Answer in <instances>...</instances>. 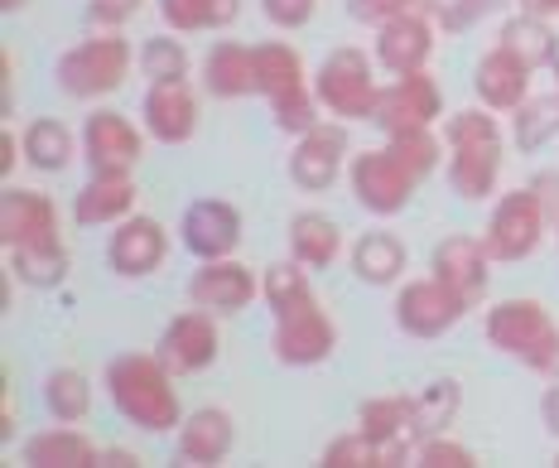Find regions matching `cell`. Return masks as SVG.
<instances>
[{"label": "cell", "mask_w": 559, "mask_h": 468, "mask_svg": "<svg viewBox=\"0 0 559 468\" xmlns=\"http://www.w3.org/2000/svg\"><path fill=\"white\" fill-rule=\"evenodd\" d=\"M25 5H29V0H0V10H5V15H20Z\"/></svg>", "instance_id": "816d5d0a"}, {"label": "cell", "mask_w": 559, "mask_h": 468, "mask_svg": "<svg viewBox=\"0 0 559 468\" xmlns=\"http://www.w3.org/2000/svg\"><path fill=\"white\" fill-rule=\"evenodd\" d=\"M261 300V271H251L241 256H223V261H198L189 276V304L217 314V319H237Z\"/></svg>", "instance_id": "7c38bea8"}, {"label": "cell", "mask_w": 559, "mask_h": 468, "mask_svg": "<svg viewBox=\"0 0 559 468\" xmlns=\"http://www.w3.org/2000/svg\"><path fill=\"white\" fill-rule=\"evenodd\" d=\"M15 165H25V150H20V136H10L5 126H0V179H5V174H15Z\"/></svg>", "instance_id": "7dc6e473"}, {"label": "cell", "mask_w": 559, "mask_h": 468, "mask_svg": "<svg viewBox=\"0 0 559 468\" xmlns=\"http://www.w3.org/2000/svg\"><path fill=\"white\" fill-rule=\"evenodd\" d=\"M261 300L271 304L275 319H285V314H295V309H305V304H313L309 266H299L295 256H289V261L261 266Z\"/></svg>", "instance_id": "836d02e7"}, {"label": "cell", "mask_w": 559, "mask_h": 468, "mask_svg": "<svg viewBox=\"0 0 559 468\" xmlns=\"http://www.w3.org/2000/svg\"><path fill=\"white\" fill-rule=\"evenodd\" d=\"M357 430L386 454V464L411 459L415 449V420H411V396H371L357 411Z\"/></svg>", "instance_id": "cb8c5ba5"}, {"label": "cell", "mask_w": 559, "mask_h": 468, "mask_svg": "<svg viewBox=\"0 0 559 468\" xmlns=\"http://www.w3.org/2000/svg\"><path fill=\"white\" fill-rule=\"evenodd\" d=\"M0 247H63V213L39 189H5L0 198Z\"/></svg>", "instance_id": "ac0fdd59"}, {"label": "cell", "mask_w": 559, "mask_h": 468, "mask_svg": "<svg viewBox=\"0 0 559 468\" xmlns=\"http://www.w3.org/2000/svg\"><path fill=\"white\" fill-rule=\"evenodd\" d=\"M463 406V391L453 377H435L425 382L419 391L411 396V420H415V440H429V435H449L453 416Z\"/></svg>", "instance_id": "1f68e13d"}, {"label": "cell", "mask_w": 559, "mask_h": 468, "mask_svg": "<svg viewBox=\"0 0 559 468\" xmlns=\"http://www.w3.org/2000/svg\"><path fill=\"white\" fill-rule=\"evenodd\" d=\"M169 261V227L150 213H131L107 232V266L121 280H145Z\"/></svg>", "instance_id": "e0dca14e"}, {"label": "cell", "mask_w": 559, "mask_h": 468, "mask_svg": "<svg viewBox=\"0 0 559 468\" xmlns=\"http://www.w3.org/2000/svg\"><path fill=\"white\" fill-rule=\"evenodd\" d=\"M545 237H550V213H545L540 194L531 189H507L497 194L492 213H487V227H483V242L487 251H492V261H526L545 247Z\"/></svg>", "instance_id": "52a82bcc"}, {"label": "cell", "mask_w": 559, "mask_h": 468, "mask_svg": "<svg viewBox=\"0 0 559 468\" xmlns=\"http://www.w3.org/2000/svg\"><path fill=\"white\" fill-rule=\"evenodd\" d=\"M444 174H449V189L463 203H487L502 184V160H507V136L497 112L487 107H463L444 116Z\"/></svg>", "instance_id": "7a4b0ae2"}, {"label": "cell", "mask_w": 559, "mask_h": 468, "mask_svg": "<svg viewBox=\"0 0 559 468\" xmlns=\"http://www.w3.org/2000/svg\"><path fill=\"white\" fill-rule=\"evenodd\" d=\"M555 468H559V449H555Z\"/></svg>", "instance_id": "db71d44e"}, {"label": "cell", "mask_w": 559, "mask_h": 468, "mask_svg": "<svg viewBox=\"0 0 559 468\" xmlns=\"http://www.w3.org/2000/svg\"><path fill=\"white\" fill-rule=\"evenodd\" d=\"M5 266L20 285L29 290H58L68 280V247H10Z\"/></svg>", "instance_id": "8d00e7d4"}, {"label": "cell", "mask_w": 559, "mask_h": 468, "mask_svg": "<svg viewBox=\"0 0 559 468\" xmlns=\"http://www.w3.org/2000/svg\"><path fill=\"white\" fill-rule=\"evenodd\" d=\"M347 261H353V276L362 280V285L386 290V285H401L405 271H411V247H405L391 227H371L353 242Z\"/></svg>", "instance_id": "4316f807"}, {"label": "cell", "mask_w": 559, "mask_h": 468, "mask_svg": "<svg viewBox=\"0 0 559 468\" xmlns=\"http://www.w3.org/2000/svg\"><path fill=\"white\" fill-rule=\"evenodd\" d=\"M497 44L511 49L516 58H526L531 68H540V63H550V58H555L559 34L550 30V20H545V15H531V10H521V15H511L507 25H502Z\"/></svg>", "instance_id": "d590c367"}, {"label": "cell", "mask_w": 559, "mask_h": 468, "mask_svg": "<svg viewBox=\"0 0 559 468\" xmlns=\"http://www.w3.org/2000/svg\"><path fill=\"white\" fill-rule=\"evenodd\" d=\"M261 15L275 30H305L319 15V0H261Z\"/></svg>", "instance_id": "7bdbcfd3"}, {"label": "cell", "mask_w": 559, "mask_h": 468, "mask_svg": "<svg viewBox=\"0 0 559 468\" xmlns=\"http://www.w3.org/2000/svg\"><path fill=\"white\" fill-rule=\"evenodd\" d=\"M521 10H531V15L555 20V15H559V0H521Z\"/></svg>", "instance_id": "f907efd6"}, {"label": "cell", "mask_w": 559, "mask_h": 468, "mask_svg": "<svg viewBox=\"0 0 559 468\" xmlns=\"http://www.w3.org/2000/svg\"><path fill=\"white\" fill-rule=\"evenodd\" d=\"M159 362L174 372V377H198V372H207L217 362V353H223V334H217V314L207 309H183L174 314V319L165 324V334H159L155 343Z\"/></svg>", "instance_id": "9a60e30c"}, {"label": "cell", "mask_w": 559, "mask_h": 468, "mask_svg": "<svg viewBox=\"0 0 559 468\" xmlns=\"http://www.w3.org/2000/svg\"><path fill=\"white\" fill-rule=\"evenodd\" d=\"M531 189L540 194L545 213H550V237L559 242V169H540V174H531Z\"/></svg>", "instance_id": "bcb514c9"}, {"label": "cell", "mask_w": 559, "mask_h": 468, "mask_svg": "<svg viewBox=\"0 0 559 468\" xmlns=\"http://www.w3.org/2000/svg\"><path fill=\"white\" fill-rule=\"evenodd\" d=\"M531 73L535 68L526 58H516L502 44H492L473 68V92H477V107L497 112V116H511L521 102L531 97Z\"/></svg>", "instance_id": "603a6c76"}, {"label": "cell", "mask_w": 559, "mask_h": 468, "mask_svg": "<svg viewBox=\"0 0 559 468\" xmlns=\"http://www.w3.org/2000/svg\"><path fill=\"white\" fill-rule=\"evenodd\" d=\"M20 150H25V165L34 174H63L78 155V140L58 116H34L20 131Z\"/></svg>", "instance_id": "f546056e"}, {"label": "cell", "mask_w": 559, "mask_h": 468, "mask_svg": "<svg viewBox=\"0 0 559 468\" xmlns=\"http://www.w3.org/2000/svg\"><path fill=\"white\" fill-rule=\"evenodd\" d=\"M107 386L116 416L140 435H174L183 425V401L174 372L159 362V353H121L107 362Z\"/></svg>", "instance_id": "6da1fadb"}, {"label": "cell", "mask_w": 559, "mask_h": 468, "mask_svg": "<svg viewBox=\"0 0 559 468\" xmlns=\"http://www.w3.org/2000/svg\"><path fill=\"white\" fill-rule=\"evenodd\" d=\"M435 276L459 295L468 309H483L487 304V290H492V251H487L483 237H444L435 247Z\"/></svg>", "instance_id": "ffe728a7"}, {"label": "cell", "mask_w": 559, "mask_h": 468, "mask_svg": "<svg viewBox=\"0 0 559 468\" xmlns=\"http://www.w3.org/2000/svg\"><path fill=\"white\" fill-rule=\"evenodd\" d=\"M444 116H449L444 112V87H439V78L425 68V73L395 78L391 87H381L371 126L395 136V131H419V126H439Z\"/></svg>", "instance_id": "4fadbf2b"}, {"label": "cell", "mask_w": 559, "mask_h": 468, "mask_svg": "<svg viewBox=\"0 0 559 468\" xmlns=\"http://www.w3.org/2000/svg\"><path fill=\"white\" fill-rule=\"evenodd\" d=\"M347 160H353L347 121H319L289 145V179H295L299 194H329L347 174Z\"/></svg>", "instance_id": "30bf717a"}, {"label": "cell", "mask_w": 559, "mask_h": 468, "mask_svg": "<svg viewBox=\"0 0 559 468\" xmlns=\"http://www.w3.org/2000/svg\"><path fill=\"white\" fill-rule=\"evenodd\" d=\"M550 73H555V83H559V44H555V58H550Z\"/></svg>", "instance_id": "f5cc1de1"}, {"label": "cell", "mask_w": 559, "mask_h": 468, "mask_svg": "<svg viewBox=\"0 0 559 468\" xmlns=\"http://www.w3.org/2000/svg\"><path fill=\"white\" fill-rule=\"evenodd\" d=\"M435 44H439V25L429 20V10H405V15H391L386 25H377V68L391 78H411V73H425L429 58H435Z\"/></svg>", "instance_id": "2e32d148"}, {"label": "cell", "mask_w": 559, "mask_h": 468, "mask_svg": "<svg viewBox=\"0 0 559 468\" xmlns=\"http://www.w3.org/2000/svg\"><path fill=\"white\" fill-rule=\"evenodd\" d=\"M405 10H425V0H347V15L371 30L386 25L391 15H405Z\"/></svg>", "instance_id": "ee69618b"}, {"label": "cell", "mask_w": 559, "mask_h": 468, "mask_svg": "<svg viewBox=\"0 0 559 468\" xmlns=\"http://www.w3.org/2000/svg\"><path fill=\"white\" fill-rule=\"evenodd\" d=\"M540 420H545V430L559 440V382L545 386V396H540Z\"/></svg>", "instance_id": "c3c4849f"}, {"label": "cell", "mask_w": 559, "mask_h": 468, "mask_svg": "<svg viewBox=\"0 0 559 468\" xmlns=\"http://www.w3.org/2000/svg\"><path fill=\"white\" fill-rule=\"evenodd\" d=\"M140 121L159 145H189L203 126V102L189 87V78L183 83H150L145 102H140Z\"/></svg>", "instance_id": "44dd1931"}, {"label": "cell", "mask_w": 559, "mask_h": 468, "mask_svg": "<svg viewBox=\"0 0 559 468\" xmlns=\"http://www.w3.org/2000/svg\"><path fill=\"white\" fill-rule=\"evenodd\" d=\"M231 449H237V420H231L227 406H198L174 430V459L179 464L213 468V464H227Z\"/></svg>", "instance_id": "7402d4cb"}, {"label": "cell", "mask_w": 559, "mask_h": 468, "mask_svg": "<svg viewBox=\"0 0 559 468\" xmlns=\"http://www.w3.org/2000/svg\"><path fill=\"white\" fill-rule=\"evenodd\" d=\"M255 92L271 102V121L285 136H305L309 126H319V92L309 87V68L299 58L295 44L265 39L255 44Z\"/></svg>", "instance_id": "277c9868"}, {"label": "cell", "mask_w": 559, "mask_h": 468, "mask_svg": "<svg viewBox=\"0 0 559 468\" xmlns=\"http://www.w3.org/2000/svg\"><path fill=\"white\" fill-rule=\"evenodd\" d=\"M555 140H559V87L540 92V97L531 92V97L511 112V145H516L521 155H540Z\"/></svg>", "instance_id": "4dcf8cb0"}, {"label": "cell", "mask_w": 559, "mask_h": 468, "mask_svg": "<svg viewBox=\"0 0 559 468\" xmlns=\"http://www.w3.org/2000/svg\"><path fill=\"white\" fill-rule=\"evenodd\" d=\"M289 256L299 266H309V271H329L343 256V227L319 208H299L289 218Z\"/></svg>", "instance_id": "f1b7e54d"}, {"label": "cell", "mask_w": 559, "mask_h": 468, "mask_svg": "<svg viewBox=\"0 0 559 468\" xmlns=\"http://www.w3.org/2000/svg\"><path fill=\"white\" fill-rule=\"evenodd\" d=\"M313 92H319L323 112L337 116V121H371L381 97L377 54L357 49V44H337L313 73Z\"/></svg>", "instance_id": "8992f818"}, {"label": "cell", "mask_w": 559, "mask_h": 468, "mask_svg": "<svg viewBox=\"0 0 559 468\" xmlns=\"http://www.w3.org/2000/svg\"><path fill=\"white\" fill-rule=\"evenodd\" d=\"M102 464H111V468H140L145 459H140L135 449H121V444H111V449H102Z\"/></svg>", "instance_id": "681fc988"}, {"label": "cell", "mask_w": 559, "mask_h": 468, "mask_svg": "<svg viewBox=\"0 0 559 468\" xmlns=\"http://www.w3.org/2000/svg\"><path fill=\"white\" fill-rule=\"evenodd\" d=\"M347 189L371 218H395L411 208L419 179L391 155V145H371L353 150V160H347Z\"/></svg>", "instance_id": "ba28073f"}, {"label": "cell", "mask_w": 559, "mask_h": 468, "mask_svg": "<svg viewBox=\"0 0 559 468\" xmlns=\"http://www.w3.org/2000/svg\"><path fill=\"white\" fill-rule=\"evenodd\" d=\"M203 87L223 102L255 97V49L237 39H217L203 54Z\"/></svg>", "instance_id": "83f0119b"}, {"label": "cell", "mask_w": 559, "mask_h": 468, "mask_svg": "<svg viewBox=\"0 0 559 468\" xmlns=\"http://www.w3.org/2000/svg\"><path fill=\"white\" fill-rule=\"evenodd\" d=\"M386 145H391V155L401 160V165L411 169L419 184H425L435 169H444V160H449L444 131H435V126H419V131H395V136H386Z\"/></svg>", "instance_id": "74e56055"}, {"label": "cell", "mask_w": 559, "mask_h": 468, "mask_svg": "<svg viewBox=\"0 0 559 468\" xmlns=\"http://www.w3.org/2000/svg\"><path fill=\"white\" fill-rule=\"evenodd\" d=\"M44 411L63 425H78L92 411V377L83 367H53L44 377Z\"/></svg>", "instance_id": "e575fe53"}, {"label": "cell", "mask_w": 559, "mask_h": 468, "mask_svg": "<svg viewBox=\"0 0 559 468\" xmlns=\"http://www.w3.org/2000/svg\"><path fill=\"white\" fill-rule=\"evenodd\" d=\"M145 126H135L131 116L116 107H97L83 121V160L92 174H131L145 155Z\"/></svg>", "instance_id": "5bb4252c"}, {"label": "cell", "mask_w": 559, "mask_h": 468, "mask_svg": "<svg viewBox=\"0 0 559 468\" xmlns=\"http://www.w3.org/2000/svg\"><path fill=\"white\" fill-rule=\"evenodd\" d=\"M483 338H487V348L516 358L535 377L559 382V319L545 300H535V295L497 300L483 314Z\"/></svg>", "instance_id": "3957f363"}, {"label": "cell", "mask_w": 559, "mask_h": 468, "mask_svg": "<svg viewBox=\"0 0 559 468\" xmlns=\"http://www.w3.org/2000/svg\"><path fill=\"white\" fill-rule=\"evenodd\" d=\"M333 348H337V324L329 319V309L319 300L275 319L271 329V353L285 367H319V362L333 358Z\"/></svg>", "instance_id": "d6986e66"}, {"label": "cell", "mask_w": 559, "mask_h": 468, "mask_svg": "<svg viewBox=\"0 0 559 468\" xmlns=\"http://www.w3.org/2000/svg\"><path fill=\"white\" fill-rule=\"evenodd\" d=\"M497 0H425V10H429V20H435L444 34H463V30H473L477 20L492 10Z\"/></svg>", "instance_id": "60d3db41"}, {"label": "cell", "mask_w": 559, "mask_h": 468, "mask_svg": "<svg viewBox=\"0 0 559 468\" xmlns=\"http://www.w3.org/2000/svg\"><path fill=\"white\" fill-rule=\"evenodd\" d=\"M135 10H140V0H92V5H87V20H92L97 30H121L126 20L135 15Z\"/></svg>", "instance_id": "f6af8a7d"}, {"label": "cell", "mask_w": 559, "mask_h": 468, "mask_svg": "<svg viewBox=\"0 0 559 468\" xmlns=\"http://www.w3.org/2000/svg\"><path fill=\"white\" fill-rule=\"evenodd\" d=\"M179 242L193 261H223V256H237L247 242V218L227 198H198L179 218Z\"/></svg>", "instance_id": "8fae6325"}, {"label": "cell", "mask_w": 559, "mask_h": 468, "mask_svg": "<svg viewBox=\"0 0 559 468\" xmlns=\"http://www.w3.org/2000/svg\"><path fill=\"white\" fill-rule=\"evenodd\" d=\"M131 68H135L131 39H126L121 30H97V34H87L83 44L58 54L53 78H58V87H63V97L102 102V97H111V92L126 87Z\"/></svg>", "instance_id": "5b68a950"}, {"label": "cell", "mask_w": 559, "mask_h": 468, "mask_svg": "<svg viewBox=\"0 0 559 468\" xmlns=\"http://www.w3.org/2000/svg\"><path fill=\"white\" fill-rule=\"evenodd\" d=\"M159 20L174 34H213L241 20V0H159Z\"/></svg>", "instance_id": "d6a6232c"}, {"label": "cell", "mask_w": 559, "mask_h": 468, "mask_svg": "<svg viewBox=\"0 0 559 468\" xmlns=\"http://www.w3.org/2000/svg\"><path fill=\"white\" fill-rule=\"evenodd\" d=\"M411 459L415 464H429V468H473L477 454L468 449V444H459L453 435H429V440H415Z\"/></svg>", "instance_id": "b9f144b4"}, {"label": "cell", "mask_w": 559, "mask_h": 468, "mask_svg": "<svg viewBox=\"0 0 559 468\" xmlns=\"http://www.w3.org/2000/svg\"><path fill=\"white\" fill-rule=\"evenodd\" d=\"M135 68H140V78H150V83H183L193 58L174 34H155V39H145L135 49Z\"/></svg>", "instance_id": "f35d334b"}, {"label": "cell", "mask_w": 559, "mask_h": 468, "mask_svg": "<svg viewBox=\"0 0 559 468\" xmlns=\"http://www.w3.org/2000/svg\"><path fill=\"white\" fill-rule=\"evenodd\" d=\"M371 464H386V454H381L357 425L323 444V468H371Z\"/></svg>", "instance_id": "ab89813d"}, {"label": "cell", "mask_w": 559, "mask_h": 468, "mask_svg": "<svg viewBox=\"0 0 559 468\" xmlns=\"http://www.w3.org/2000/svg\"><path fill=\"white\" fill-rule=\"evenodd\" d=\"M20 459L34 468H102V444L83 435L78 425H49V430H34V435L20 444Z\"/></svg>", "instance_id": "484cf974"}, {"label": "cell", "mask_w": 559, "mask_h": 468, "mask_svg": "<svg viewBox=\"0 0 559 468\" xmlns=\"http://www.w3.org/2000/svg\"><path fill=\"white\" fill-rule=\"evenodd\" d=\"M395 329L405 338H419V343H435V338H444L453 324L468 314V304H463L453 290L439 280L435 271L429 276H415V280H401V290H395Z\"/></svg>", "instance_id": "9c48e42d"}, {"label": "cell", "mask_w": 559, "mask_h": 468, "mask_svg": "<svg viewBox=\"0 0 559 468\" xmlns=\"http://www.w3.org/2000/svg\"><path fill=\"white\" fill-rule=\"evenodd\" d=\"M140 203V189L131 174H92L73 198V222L78 227H116L121 218H131Z\"/></svg>", "instance_id": "d4e9b609"}]
</instances>
